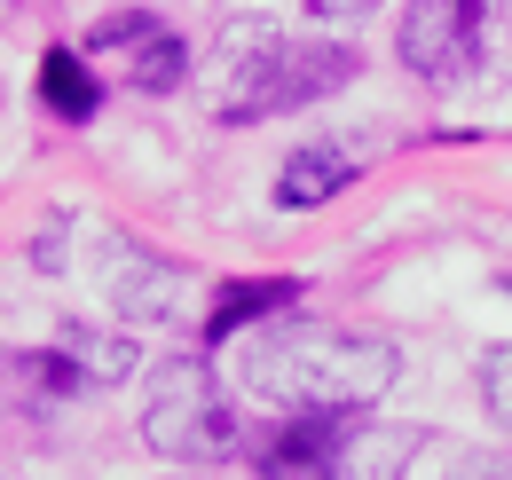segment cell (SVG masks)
<instances>
[{"label":"cell","mask_w":512,"mask_h":480,"mask_svg":"<svg viewBox=\"0 0 512 480\" xmlns=\"http://www.w3.org/2000/svg\"><path fill=\"white\" fill-rule=\"evenodd\" d=\"M237 378H245V394L276 402V410H339V418H363L371 402L394 394L402 355H394L386 339H363V331L276 323V331H253V339H245Z\"/></svg>","instance_id":"obj_1"},{"label":"cell","mask_w":512,"mask_h":480,"mask_svg":"<svg viewBox=\"0 0 512 480\" xmlns=\"http://www.w3.org/2000/svg\"><path fill=\"white\" fill-rule=\"evenodd\" d=\"M355 71H363L355 40H276L260 16H245L221 48L213 111L229 126H253V119H276V111H300V103H323Z\"/></svg>","instance_id":"obj_2"},{"label":"cell","mask_w":512,"mask_h":480,"mask_svg":"<svg viewBox=\"0 0 512 480\" xmlns=\"http://www.w3.org/2000/svg\"><path fill=\"white\" fill-rule=\"evenodd\" d=\"M142 441L166 457V465H213L229 441H237V418L221 402V378L205 355H174L150 370V402H142Z\"/></svg>","instance_id":"obj_3"},{"label":"cell","mask_w":512,"mask_h":480,"mask_svg":"<svg viewBox=\"0 0 512 480\" xmlns=\"http://www.w3.org/2000/svg\"><path fill=\"white\" fill-rule=\"evenodd\" d=\"M394 56L418 79H457L481 63V0H410L402 32H394Z\"/></svg>","instance_id":"obj_4"},{"label":"cell","mask_w":512,"mask_h":480,"mask_svg":"<svg viewBox=\"0 0 512 480\" xmlns=\"http://www.w3.org/2000/svg\"><path fill=\"white\" fill-rule=\"evenodd\" d=\"M426 449V425H386V418H347L339 425V449H331V473L323 480H410V457Z\"/></svg>","instance_id":"obj_5"},{"label":"cell","mask_w":512,"mask_h":480,"mask_svg":"<svg viewBox=\"0 0 512 480\" xmlns=\"http://www.w3.org/2000/svg\"><path fill=\"white\" fill-rule=\"evenodd\" d=\"M111 252V276H103V292L127 307L134 323H174L182 300H190V284H182V268H166V260H150V252H134V244H103Z\"/></svg>","instance_id":"obj_6"},{"label":"cell","mask_w":512,"mask_h":480,"mask_svg":"<svg viewBox=\"0 0 512 480\" xmlns=\"http://www.w3.org/2000/svg\"><path fill=\"white\" fill-rule=\"evenodd\" d=\"M347 181H355L347 142H300V150L284 158V174H276V205H284V213H308L323 197H339Z\"/></svg>","instance_id":"obj_7"},{"label":"cell","mask_w":512,"mask_h":480,"mask_svg":"<svg viewBox=\"0 0 512 480\" xmlns=\"http://www.w3.org/2000/svg\"><path fill=\"white\" fill-rule=\"evenodd\" d=\"M56 355H64L87 386H119V378H134L142 347H134L127 331H103V323H64V331H56Z\"/></svg>","instance_id":"obj_8"},{"label":"cell","mask_w":512,"mask_h":480,"mask_svg":"<svg viewBox=\"0 0 512 480\" xmlns=\"http://www.w3.org/2000/svg\"><path fill=\"white\" fill-rule=\"evenodd\" d=\"M292 276H268V284H229L221 300H213V315H205V339L221 347V339H237L245 323H260V315H276V307H292Z\"/></svg>","instance_id":"obj_9"},{"label":"cell","mask_w":512,"mask_h":480,"mask_svg":"<svg viewBox=\"0 0 512 480\" xmlns=\"http://www.w3.org/2000/svg\"><path fill=\"white\" fill-rule=\"evenodd\" d=\"M40 95H48L56 119H95V103H103V87L87 79V63L71 56V48H48V56H40Z\"/></svg>","instance_id":"obj_10"},{"label":"cell","mask_w":512,"mask_h":480,"mask_svg":"<svg viewBox=\"0 0 512 480\" xmlns=\"http://www.w3.org/2000/svg\"><path fill=\"white\" fill-rule=\"evenodd\" d=\"M182 71H190V48H182L174 32H142V40H134V87H142V95H174Z\"/></svg>","instance_id":"obj_11"},{"label":"cell","mask_w":512,"mask_h":480,"mask_svg":"<svg viewBox=\"0 0 512 480\" xmlns=\"http://www.w3.org/2000/svg\"><path fill=\"white\" fill-rule=\"evenodd\" d=\"M481 402H489V418L512 433V347H489V355H481Z\"/></svg>","instance_id":"obj_12"},{"label":"cell","mask_w":512,"mask_h":480,"mask_svg":"<svg viewBox=\"0 0 512 480\" xmlns=\"http://www.w3.org/2000/svg\"><path fill=\"white\" fill-rule=\"evenodd\" d=\"M442 480H512V457H497V449H465Z\"/></svg>","instance_id":"obj_13"},{"label":"cell","mask_w":512,"mask_h":480,"mask_svg":"<svg viewBox=\"0 0 512 480\" xmlns=\"http://www.w3.org/2000/svg\"><path fill=\"white\" fill-rule=\"evenodd\" d=\"M371 8H379V0H308V16H316V24H363Z\"/></svg>","instance_id":"obj_14"}]
</instances>
